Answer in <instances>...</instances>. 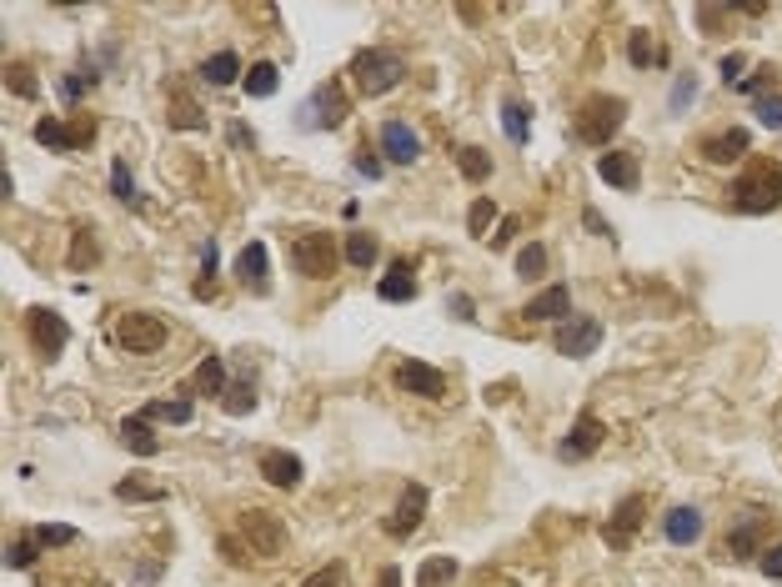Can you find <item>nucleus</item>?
Returning <instances> with one entry per match:
<instances>
[{"instance_id":"nucleus-1","label":"nucleus","mask_w":782,"mask_h":587,"mask_svg":"<svg viewBox=\"0 0 782 587\" xmlns=\"http://www.w3.org/2000/svg\"><path fill=\"white\" fill-rule=\"evenodd\" d=\"M622 121H627V96L597 91V96H587V101L577 106V116H572V141H577V146H607V151H612V136L622 131Z\"/></svg>"},{"instance_id":"nucleus-2","label":"nucleus","mask_w":782,"mask_h":587,"mask_svg":"<svg viewBox=\"0 0 782 587\" xmlns=\"http://www.w3.org/2000/svg\"><path fill=\"white\" fill-rule=\"evenodd\" d=\"M727 201H732V211H742V216H772V211H782V171L777 166H752V171H742L732 186H727Z\"/></svg>"},{"instance_id":"nucleus-3","label":"nucleus","mask_w":782,"mask_h":587,"mask_svg":"<svg viewBox=\"0 0 782 587\" xmlns=\"http://www.w3.org/2000/svg\"><path fill=\"white\" fill-rule=\"evenodd\" d=\"M351 76H356V91H361V96H386V91L402 86L407 56H402V51H386V46H366V51H356Z\"/></svg>"},{"instance_id":"nucleus-4","label":"nucleus","mask_w":782,"mask_h":587,"mask_svg":"<svg viewBox=\"0 0 782 587\" xmlns=\"http://www.w3.org/2000/svg\"><path fill=\"white\" fill-rule=\"evenodd\" d=\"M336 261H341V251H336L331 231H301V236H291V266H296L301 276L326 281V276L336 271Z\"/></svg>"},{"instance_id":"nucleus-5","label":"nucleus","mask_w":782,"mask_h":587,"mask_svg":"<svg viewBox=\"0 0 782 587\" xmlns=\"http://www.w3.org/2000/svg\"><path fill=\"white\" fill-rule=\"evenodd\" d=\"M351 116V101L341 91V81H321L306 101H301V126L306 131H336Z\"/></svg>"},{"instance_id":"nucleus-6","label":"nucleus","mask_w":782,"mask_h":587,"mask_svg":"<svg viewBox=\"0 0 782 587\" xmlns=\"http://www.w3.org/2000/svg\"><path fill=\"white\" fill-rule=\"evenodd\" d=\"M116 342H121L131 357H151V352L166 347V322H161L156 312H126V317L116 322Z\"/></svg>"},{"instance_id":"nucleus-7","label":"nucleus","mask_w":782,"mask_h":587,"mask_svg":"<svg viewBox=\"0 0 782 587\" xmlns=\"http://www.w3.org/2000/svg\"><path fill=\"white\" fill-rule=\"evenodd\" d=\"M602 337H607L602 317H567V322L552 332V347H557V357L582 362V357H592V352L602 347Z\"/></svg>"},{"instance_id":"nucleus-8","label":"nucleus","mask_w":782,"mask_h":587,"mask_svg":"<svg viewBox=\"0 0 782 587\" xmlns=\"http://www.w3.org/2000/svg\"><path fill=\"white\" fill-rule=\"evenodd\" d=\"M241 537H246V552L251 557H281V547H286L281 517L276 512H261V507L241 512Z\"/></svg>"},{"instance_id":"nucleus-9","label":"nucleus","mask_w":782,"mask_h":587,"mask_svg":"<svg viewBox=\"0 0 782 587\" xmlns=\"http://www.w3.org/2000/svg\"><path fill=\"white\" fill-rule=\"evenodd\" d=\"M642 512H647V497H642V492H627V497L612 507V522L602 527V537H607L612 552H627V547H632V537H637V527H642Z\"/></svg>"},{"instance_id":"nucleus-10","label":"nucleus","mask_w":782,"mask_h":587,"mask_svg":"<svg viewBox=\"0 0 782 587\" xmlns=\"http://www.w3.org/2000/svg\"><path fill=\"white\" fill-rule=\"evenodd\" d=\"M602 442H607V427H602V417L582 412V417L572 422V432L557 442V457H562V462H587V457H592Z\"/></svg>"},{"instance_id":"nucleus-11","label":"nucleus","mask_w":782,"mask_h":587,"mask_svg":"<svg viewBox=\"0 0 782 587\" xmlns=\"http://www.w3.org/2000/svg\"><path fill=\"white\" fill-rule=\"evenodd\" d=\"M747 151H752V136H747V126L712 131V136H702V146H697V156H702L707 166H732V161H742Z\"/></svg>"},{"instance_id":"nucleus-12","label":"nucleus","mask_w":782,"mask_h":587,"mask_svg":"<svg viewBox=\"0 0 782 587\" xmlns=\"http://www.w3.org/2000/svg\"><path fill=\"white\" fill-rule=\"evenodd\" d=\"M26 327H31V342H36V352H41V357H61V352H66V342H71L66 317H61V312H51V307H36V312L26 317Z\"/></svg>"},{"instance_id":"nucleus-13","label":"nucleus","mask_w":782,"mask_h":587,"mask_svg":"<svg viewBox=\"0 0 782 587\" xmlns=\"http://www.w3.org/2000/svg\"><path fill=\"white\" fill-rule=\"evenodd\" d=\"M722 557H727V562L762 557V512H742V517H732L727 542H722Z\"/></svg>"},{"instance_id":"nucleus-14","label":"nucleus","mask_w":782,"mask_h":587,"mask_svg":"<svg viewBox=\"0 0 782 587\" xmlns=\"http://www.w3.org/2000/svg\"><path fill=\"white\" fill-rule=\"evenodd\" d=\"M397 387H402V392H412V397L442 402V397H447V372H437V367H427V362L407 357V362L397 367Z\"/></svg>"},{"instance_id":"nucleus-15","label":"nucleus","mask_w":782,"mask_h":587,"mask_svg":"<svg viewBox=\"0 0 782 587\" xmlns=\"http://www.w3.org/2000/svg\"><path fill=\"white\" fill-rule=\"evenodd\" d=\"M522 317H527V322H557V327H562L567 317H577V312H572V286H567V281H552L547 291H537V297L522 307Z\"/></svg>"},{"instance_id":"nucleus-16","label":"nucleus","mask_w":782,"mask_h":587,"mask_svg":"<svg viewBox=\"0 0 782 587\" xmlns=\"http://www.w3.org/2000/svg\"><path fill=\"white\" fill-rule=\"evenodd\" d=\"M422 517H427V487L422 482H412L407 492H402V502H397V512L386 517V537H412L417 527H422Z\"/></svg>"},{"instance_id":"nucleus-17","label":"nucleus","mask_w":782,"mask_h":587,"mask_svg":"<svg viewBox=\"0 0 782 587\" xmlns=\"http://www.w3.org/2000/svg\"><path fill=\"white\" fill-rule=\"evenodd\" d=\"M381 156L391 166H412L422 156V136L407 121H381Z\"/></svg>"},{"instance_id":"nucleus-18","label":"nucleus","mask_w":782,"mask_h":587,"mask_svg":"<svg viewBox=\"0 0 782 587\" xmlns=\"http://www.w3.org/2000/svg\"><path fill=\"white\" fill-rule=\"evenodd\" d=\"M236 276H241V286H246V291L266 297V291H271V251H266V241L241 246V256H236Z\"/></svg>"},{"instance_id":"nucleus-19","label":"nucleus","mask_w":782,"mask_h":587,"mask_svg":"<svg viewBox=\"0 0 782 587\" xmlns=\"http://www.w3.org/2000/svg\"><path fill=\"white\" fill-rule=\"evenodd\" d=\"M36 141L51 151H81L96 141V126H66L61 116H46V121H36Z\"/></svg>"},{"instance_id":"nucleus-20","label":"nucleus","mask_w":782,"mask_h":587,"mask_svg":"<svg viewBox=\"0 0 782 587\" xmlns=\"http://www.w3.org/2000/svg\"><path fill=\"white\" fill-rule=\"evenodd\" d=\"M597 176L607 186H617V191H637L642 186V166H637L632 151H602L597 156Z\"/></svg>"},{"instance_id":"nucleus-21","label":"nucleus","mask_w":782,"mask_h":587,"mask_svg":"<svg viewBox=\"0 0 782 587\" xmlns=\"http://www.w3.org/2000/svg\"><path fill=\"white\" fill-rule=\"evenodd\" d=\"M702 532H707L702 507H672V512L662 517V537H667L672 547H692V542H702Z\"/></svg>"},{"instance_id":"nucleus-22","label":"nucleus","mask_w":782,"mask_h":587,"mask_svg":"<svg viewBox=\"0 0 782 587\" xmlns=\"http://www.w3.org/2000/svg\"><path fill=\"white\" fill-rule=\"evenodd\" d=\"M261 477L271 482V487H281V492H296L301 487V477H306V467H301V457H291V452H261Z\"/></svg>"},{"instance_id":"nucleus-23","label":"nucleus","mask_w":782,"mask_h":587,"mask_svg":"<svg viewBox=\"0 0 782 587\" xmlns=\"http://www.w3.org/2000/svg\"><path fill=\"white\" fill-rule=\"evenodd\" d=\"M376 297L391 302V307L417 302V271H412V261H391V271L376 281Z\"/></svg>"},{"instance_id":"nucleus-24","label":"nucleus","mask_w":782,"mask_h":587,"mask_svg":"<svg viewBox=\"0 0 782 587\" xmlns=\"http://www.w3.org/2000/svg\"><path fill=\"white\" fill-rule=\"evenodd\" d=\"M502 131H507L512 146H527V136H532V106L517 101V96H507L502 101Z\"/></svg>"},{"instance_id":"nucleus-25","label":"nucleus","mask_w":782,"mask_h":587,"mask_svg":"<svg viewBox=\"0 0 782 587\" xmlns=\"http://www.w3.org/2000/svg\"><path fill=\"white\" fill-rule=\"evenodd\" d=\"M341 256H346L356 271H371V266L381 261V241H376L371 231H346V246H341Z\"/></svg>"},{"instance_id":"nucleus-26","label":"nucleus","mask_w":782,"mask_h":587,"mask_svg":"<svg viewBox=\"0 0 782 587\" xmlns=\"http://www.w3.org/2000/svg\"><path fill=\"white\" fill-rule=\"evenodd\" d=\"M191 387H196L201 397H226V387H231V382H226V357H216V352H211V357H201V367H196Z\"/></svg>"},{"instance_id":"nucleus-27","label":"nucleus","mask_w":782,"mask_h":587,"mask_svg":"<svg viewBox=\"0 0 782 587\" xmlns=\"http://www.w3.org/2000/svg\"><path fill=\"white\" fill-rule=\"evenodd\" d=\"M236 76H246L236 51H216V56H206V61H201V81H206V86H231Z\"/></svg>"},{"instance_id":"nucleus-28","label":"nucleus","mask_w":782,"mask_h":587,"mask_svg":"<svg viewBox=\"0 0 782 587\" xmlns=\"http://www.w3.org/2000/svg\"><path fill=\"white\" fill-rule=\"evenodd\" d=\"M121 442H126L136 457H156V452H161V437L151 432L146 417H126V422H121Z\"/></svg>"},{"instance_id":"nucleus-29","label":"nucleus","mask_w":782,"mask_h":587,"mask_svg":"<svg viewBox=\"0 0 782 587\" xmlns=\"http://www.w3.org/2000/svg\"><path fill=\"white\" fill-rule=\"evenodd\" d=\"M141 417H146V422H171V427H186V422L196 417V407H191V397H161V402H151Z\"/></svg>"},{"instance_id":"nucleus-30","label":"nucleus","mask_w":782,"mask_h":587,"mask_svg":"<svg viewBox=\"0 0 782 587\" xmlns=\"http://www.w3.org/2000/svg\"><path fill=\"white\" fill-rule=\"evenodd\" d=\"M241 86H246V96L266 101V96H276V86H281V71H276L271 61H256V66L241 76Z\"/></svg>"},{"instance_id":"nucleus-31","label":"nucleus","mask_w":782,"mask_h":587,"mask_svg":"<svg viewBox=\"0 0 782 587\" xmlns=\"http://www.w3.org/2000/svg\"><path fill=\"white\" fill-rule=\"evenodd\" d=\"M452 577H457V557H442V552L417 567V587H452Z\"/></svg>"},{"instance_id":"nucleus-32","label":"nucleus","mask_w":782,"mask_h":587,"mask_svg":"<svg viewBox=\"0 0 782 587\" xmlns=\"http://www.w3.org/2000/svg\"><path fill=\"white\" fill-rule=\"evenodd\" d=\"M457 166H462V176H467L472 186L492 176V156H487L482 146H462V151H457Z\"/></svg>"},{"instance_id":"nucleus-33","label":"nucleus","mask_w":782,"mask_h":587,"mask_svg":"<svg viewBox=\"0 0 782 587\" xmlns=\"http://www.w3.org/2000/svg\"><path fill=\"white\" fill-rule=\"evenodd\" d=\"M111 191H116V201L121 206H141V191H136V176H131V166L116 156L111 161Z\"/></svg>"},{"instance_id":"nucleus-34","label":"nucleus","mask_w":782,"mask_h":587,"mask_svg":"<svg viewBox=\"0 0 782 587\" xmlns=\"http://www.w3.org/2000/svg\"><path fill=\"white\" fill-rule=\"evenodd\" d=\"M171 126H176V131H201L206 116H201V106H196L191 96H171Z\"/></svg>"},{"instance_id":"nucleus-35","label":"nucleus","mask_w":782,"mask_h":587,"mask_svg":"<svg viewBox=\"0 0 782 587\" xmlns=\"http://www.w3.org/2000/svg\"><path fill=\"white\" fill-rule=\"evenodd\" d=\"M96 256H101V246H96V231H91V226H76V236H71V266H76V271H86Z\"/></svg>"},{"instance_id":"nucleus-36","label":"nucleus","mask_w":782,"mask_h":587,"mask_svg":"<svg viewBox=\"0 0 782 587\" xmlns=\"http://www.w3.org/2000/svg\"><path fill=\"white\" fill-rule=\"evenodd\" d=\"M221 407H226V417H246V412H256V387H251V382H231L226 397H221Z\"/></svg>"},{"instance_id":"nucleus-37","label":"nucleus","mask_w":782,"mask_h":587,"mask_svg":"<svg viewBox=\"0 0 782 587\" xmlns=\"http://www.w3.org/2000/svg\"><path fill=\"white\" fill-rule=\"evenodd\" d=\"M627 61H632L637 71H647L652 61H662V56L652 51V31H632V36H627Z\"/></svg>"},{"instance_id":"nucleus-38","label":"nucleus","mask_w":782,"mask_h":587,"mask_svg":"<svg viewBox=\"0 0 782 587\" xmlns=\"http://www.w3.org/2000/svg\"><path fill=\"white\" fill-rule=\"evenodd\" d=\"M6 91H11V96H21V101H36V96H41V86H36L31 66H6Z\"/></svg>"},{"instance_id":"nucleus-39","label":"nucleus","mask_w":782,"mask_h":587,"mask_svg":"<svg viewBox=\"0 0 782 587\" xmlns=\"http://www.w3.org/2000/svg\"><path fill=\"white\" fill-rule=\"evenodd\" d=\"M542 271H547V246H542V241L522 246V251H517V276L532 281V276H542Z\"/></svg>"},{"instance_id":"nucleus-40","label":"nucleus","mask_w":782,"mask_h":587,"mask_svg":"<svg viewBox=\"0 0 782 587\" xmlns=\"http://www.w3.org/2000/svg\"><path fill=\"white\" fill-rule=\"evenodd\" d=\"M116 497L121 502H166V487H146V482L126 477V482H116Z\"/></svg>"},{"instance_id":"nucleus-41","label":"nucleus","mask_w":782,"mask_h":587,"mask_svg":"<svg viewBox=\"0 0 782 587\" xmlns=\"http://www.w3.org/2000/svg\"><path fill=\"white\" fill-rule=\"evenodd\" d=\"M497 221V206H492V196H477L472 201V211H467V231L472 236H487V226Z\"/></svg>"},{"instance_id":"nucleus-42","label":"nucleus","mask_w":782,"mask_h":587,"mask_svg":"<svg viewBox=\"0 0 782 587\" xmlns=\"http://www.w3.org/2000/svg\"><path fill=\"white\" fill-rule=\"evenodd\" d=\"M36 547H41V542L26 532L21 542H11V547H6V567H11V572H26V567L36 562Z\"/></svg>"},{"instance_id":"nucleus-43","label":"nucleus","mask_w":782,"mask_h":587,"mask_svg":"<svg viewBox=\"0 0 782 587\" xmlns=\"http://www.w3.org/2000/svg\"><path fill=\"white\" fill-rule=\"evenodd\" d=\"M752 116H757V126L782 131V96H757V101H752Z\"/></svg>"},{"instance_id":"nucleus-44","label":"nucleus","mask_w":782,"mask_h":587,"mask_svg":"<svg viewBox=\"0 0 782 587\" xmlns=\"http://www.w3.org/2000/svg\"><path fill=\"white\" fill-rule=\"evenodd\" d=\"M31 537H36L41 547H66V542H76L81 532H76V527H66V522H46V527H36Z\"/></svg>"},{"instance_id":"nucleus-45","label":"nucleus","mask_w":782,"mask_h":587,"mask_svg":"<svg viewBox=\"0 0 782 587\" xmlns=\"http://www.w3.org/2000/svg\"><path fill=\"white\" fill-rule=\"evenodd\" d=\"M692 101H697V76H677V86H672V111L682 116Z\"/></svg>"},{"instance_id":"nucleus-46","label":"nucleus","mask_w":782,"mask_h":587,"mask_svg":"<svg viewBox=\"0 0 782 587\" xmlns=\"http://www.w3.org/2000/svg\"><path fill=\"white\" fill-rule=\"evenodd\" d=\"M767 81H772V66H757V71H752V76H742L732 91H742V96H767V91H762Z\"/></svg>"},{"instance_id":"nucleus-47","label":"nucleus","mask_w":782,"mask_h":587,"mask_svg":"<svg viewBox=\"0 0 782 587\" xmlns=\"http://www.w3.org/2000/svg\"><path fill=\"white\" fill-rule=\"evenodd\" d=\"M757 567L772 577V582H782V542H772V547H762V557H757Z\"/></svg>"},{"instance_id":"nucleus-48","label":"nucleus","mask_w":782,"mask_h":587,"mask_svg":"<svg viewBox=\"0 0 782 587\" xmlns=\"http://www.w3.org/2000/svg\"><path fill=\"white\" fill-rule=\"evenodd\" d=\"M351 166H356V171H361V176H371V181H381V171H386V166H381V156H371V146H361V151H356V161H351Z\"/></svg>"},{"instance_id":"nucleus-49","label":"nucleus","mask_w":782,"mask_h":587,"mask_svg":"<svg viewBox=\"0 0 782 587\" xmlns=\"http://www.w3.org/2000/svg\"><path fill=\"white\" fill-rule=\"evenodd\" d=\"M301 587H341V567H336V562H331V567H316Z\"/></svg>"},{"instance_id":"nucleus-50","label":"nucleus","mask_w":782,"mask_h":587,"mask_svg":"<svg viewBox=\"0 0 782 587\" xmlns=\"http://www.w3.org/2000/svg\"><path fill=\"white\" fill-rule=\"evenodd\" d=\"M447 312H457L462 322H477V307H472V297H467V291H457V297H447Z\"/></svg>"},{"instance_id":"nucleus-51","label":"nucleus","mask_w":782,"mask_h":587,"mask_svg":"<svg viewBox=\"0 0 782 587\" xmlns=\"http://www.w3.org/2000/svg\"><path fill=\"white\" fill-rule=\"evenodd\" d=\"M742 66H747V56H737V51H732V56H722V81H727V86H737V81H742Z\"/></svg>"},{"instance_id":"nucleus-52","label":"nucleus","mask_w":782,"mask_h":587,"mask_svg":"<svg viewBox=\"0 0 782 587\" xmlns=\"http://www.w3.org/2000/svg\"><path fill=\"white\" fill-rule=\"evenodd\" d=\"M512 236H517V216H507L497 226V236H487V241H492V251H502V246H512Z\"/></svg>"},{"instance_id":"nucleus-53","label":"nucleus","mask_w":782,"mask_h":587,"mask_svg":"<svg viewBox=\"0 0 782 587\" xmlns=\"http://www.w3.org/2000/svg\"><path fill=\"white\" fill-rule=\"evenodd\" d=\"M216 261H221V251H216V236L201 246V276H216Z\"/></svg>"},{"instance_id":"nucleus-54","label":"nucleus","mask_w":782,"mask_h":587,"mask_svg":"<svg viewBox=\"0 0 782 587\" xmlns=\"http://www.w3.org/2000/svg\"><path fill=\"white\" fill-rule=\"evenodd\" d=\"M582 221H587V231H597V236H612V226H607V221H602V216H597L592 206L582 211Z\"/></svg>"},{"instance_id":"nucleus-55","label":"nucleus","mask_w":782,"mask_h":587,"mask_svg":"<svg viewBox=\"0 0 782 587\" xmlns=\"http://www.w3.org/2000/svg\"><path fill=\"white\" fill-rule=\"evenodd\" d=\"M81 91H86V81H81V76H66V81H61V96H66V101H76Z\"/></svg>"},{"instance_id":"nucleus-56","label":"nucleus","mask_w":782,"mask_h":587,"mask_svg":"<svg viewBox=\"0 0 782 587\" xmlns=\"http://www.w3.org/2000/svg\"><path fill=\"white\" fill-rule=\"evenodd\" d=\"M221 552H226L231 562H246V547H241L236 537H221Z\"/></svg>"},{"instance_id":"nucleus-57","label":"nucleus","mask_w":782,"mask_h":587,"mask_svg":"<svg viewBox=\"0 0 782 587\" xmlns=\"http://www.w3.org/2000/svg\"><path fill=\"white\" fill-rule=\"evenodd\" d=\"M376 587H402V567H381Z\"/></svg>"}]
</instances>
